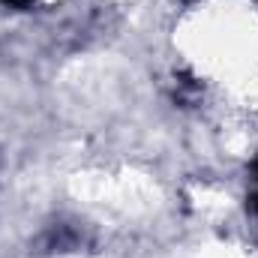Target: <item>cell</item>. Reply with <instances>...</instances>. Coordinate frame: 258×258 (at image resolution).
<instances>
[{
	"mask_svg": "<svg viewBox=\"0 0 258 258\" xmlns=\"http://www.w3.org/2000/svg\"><path fill=\"white\" fill-rule=\"evenodd\" d=\"M3 3H6V6H12V9H27L33 0H3Z\"/></svg>",
	"mask_w": 258,
	"mask_h": 258,
	"instance_id": "cell-1",
	"label": "cell"
},
{
	"mask_svg": "<svg viewBox=\"0 0 258 258\" xmlns=\"http://www.w3.org/2000/svg\"><path fill=\"white\" fill-rule=\"evenodd\" d=\"M252 171H255V183H258V156H255V162H252ZM255 213H258V189H255Z\"/></svg>",
	"mask_w": 258,
	"mask_h": 258,
	"instance_id": "cell-2",
	"label": "cell"
}]
</instances>
